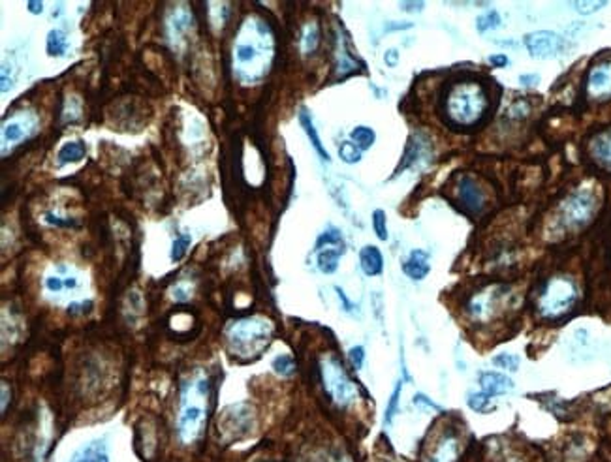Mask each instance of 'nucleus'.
Wrapping results in <instances>:
<instances>
[{
    "instance_id": "21",
    "label": "nucleus",
    "mask_w": 611,
    "mask_h": 462,
    "mask_svg": "<svg viewBox=\"0 0 611 462\" xmlns=\"http://www.w3.org/2000/svg\"><path fill=\"white\" fill-rule=\"evenodd\" d=\"M350 137H352L354 143H356V145L361 149V151H367V149H370V145H372L376 140L375 132H372L369 126H356V128L352 130Z\"/></svg>"
},
{
    "instance_id": "36",
    "label": "nucleus",
    "mask_w": 611,
    "mask_h": 462,
    "mask_svg": "<svg viewBox=\"0 0 611 462\" xmlns=\"http://www.w3.org/2000/svg\"><path fill=\"white\" fill-rule=\"evenodd\" d=\"M256 57V49L253 46H239L237 47V59L241 62H248Z\"/></svg>"
},
{
    "instance_id": "15",
    "label": "nucleus",
    "mask_w": 611,
    "mask_h": 462,
    "mask_svg": "<svg viewBox=\"0 0 611 462\" xmlns=\"http://www.w3.org/2000/svg\"><path fill=\"white\" fill-rule=\"evenodd\" d=\"M359 264H361V269H363L365 275L378 276L384 271L382 252L372 245L363 246L361 252H359Z\"/></svg>"
},
{
    "instance_id": "16",
    "label": "nucleus",
    "mask_w": 611,
    "mask_h": 462,
    "mask_svg": "<svg viewBox=\"0 0 611 462\" xmlns=\"http://www.w3.org/2000/svg\"><path fill=\"white\" fill-rule=\"evenodd\" d=\"M344 254V246H325L318 252V267L325 275H333L339 267V259Z\"/></svg>"
},
{
    "instance_id": "32",
    "label": "nucleus",
    "mask_w": 611,
    "mask_h": 462,
    "mask_svg": "<svg viewBox=\"0 0 611 462\" xmlns=\"http://www.w3.org/2000/svg\"><path fill=\"white\" fill-rule=\"evenodd\" d=\"M530 113V106L525 100H517L516 104L508 109V117L511 118H525Z\"/></svg>"
},
{
    "instance_id": "29",
    "label": "nucleus",
    "mask_w": 611,
    "mask_h": 462,
    "mask_svg": "<svg viewBox=\"0 0 611 462\" xmlns=\"http://www.w3.org/2000/svg\"><path fill=\"white\" fill-rule=\"evenodd\" d=\"M273 369L281 376H292L295 370V361L290 355H278L273 361Z\"/></svg>"
},
{
    "instance_id": "13",
    "label": "nucleus",
    "mask_w": 611,
    "mask_h": 462,
    "mask_svg": "<svg viewBox=\"0 0 611 462\" xmlns=\"http://www.w3.org/2000/svg\"><path fill=\"white\" fill-rule=\"evenodd\" d=\"M478 383L482 387V393H485L488 397H499L513 389V381L510 376L500 374V372H488V370L478 376Z\"/></svg>"
},
{
    "instance_id": "34",
    "label": "nucleus",
    "mask_w": 611,
    "mask_h": 462,
    "mask_svg": "<svg viewBox=\"0 0 611 462\" xmlns=\"http://www.w3.org/2000/svg\"><path fill=\"white\" fill-rule=\"evenodd\" d=\"M399 395H401V383H397L394 395H391V398H389L388 409H386V423H391V419H394L395 409H397V404H399L397 402V400H399Z\"/></svg>"
},
{
    "instance_id": "28",
    "label": "nucleus",
    "mask_w": 611,
    "mask_h": 462,
    "mask_svg": "<svg viewBox=\"0 0 611 462\" xmlns=\"http://www.w3.org/2000/svg\"><path fill=\"white\" fill-rule=\"evenodd\" d=\"M190 243H192L190 235H181V237H177V239L173 240V248H171V259H173V261H181V259L184 258V254H187Z\"/></svg>"
},
{
    "instance_id": "12",
    "label": "nucleus",
    "mask_w": 611,
    "mask_h": 462,
    "mask_svg": "<svg viewBox=\"0 0 611 462\" xmlns=\"http://www.w3.org/2000/svg\"><path fill=\"white\" fill-rule=\"evenodd\" d=\"M461 453V444L459 436L453 430H446L441 438L436 440L435 449L429 455L427 462H455Z\"/></svg>"
},
{
    "instance_id": "5",
    "label": "nucleus",
    "mask_w": 611,
    "mask_h": 462,
    "mask_svg": "<svg viewBox=\"0 0 611 462\" xmlns=\"http://www.w3.org/2000/svg\"><path fill=\"white\" fill-rule=\"evenodd\" d=\"M322 381L329 397L339 406H348L358 395V389L335 357H325L322 361Z\"/></svg>"
},
{
    "instance_id": "27",
    "label": "nucleus",
    "mask_w": 611,
    "mask_h": 462,
    "mask_svg": "<svg viewBox=\"0 0 611 462\" xmlns=\"http://www.w3.org/2000/svg\"><path fill=\"white\" fill-rule=\"evenodd\" d=\"M323 245H329V246H344V243H342V237H341V231L335 228H329L325 233H322L320 237H318L316 240V248L320 250Z\"/></svg>"
},
{
    "instance_id": "25",
    "label": "nucleus",
    "mask_w": 611,
    "mask_h": 462,
    "mask_svg": "<svg viewBox=\"0 0 611 462\" xmlns=\"http://www.w3.org/2000/svg\"><path fill=\"white\" fill-rule=\"evenodd\" d=\"M476 25H478V32H482V34L483 32H488V30L499 29L500 15L495 12V10H491V12H485L476 19Z\"/></svg>"
},
{
    "instance_id": "9",
    "label": "nucleus",
    "mask_w": 611,
    "mask_h": 462,
    "mask_svg": "<svg viewBox=\"0 0 611 462\" xmlns=\"http://www.w3.org/2000/svg\"><path fill=\"white\" fill-rule=\"evenodd\" d=\"M203 421H206V414H203V408L200 404H184L181 419H179V434H181L182 442H187V444L194 442L200 436Z\"/></svg>"
},
{
    "instance_id": "33",
    "label": "nucleus",
    "mask_w": 611,
    "mask_h": 462,
    "mask_svg": "<svg viewBox=\"0 0 611 462\" xmlns=\"http://www.w3.org/2000/svg\"><path fill=\"white\" fill-rule=\"evenodd\" d=\"M348 357H350V361H352L354 369L356 370L361 369V367H363V361H365L363 346H354L352 350H350V353H348Z\"/></svg>"
},
{
    "instance_id": "39",
    "label": "nucleus",
    "mask_w": 611,
    "mask_h": 462,
    "mask_svg": "<svg viewBox=\"0 0 611 462\" xmlns=\"http://www.w3.org/2000/svg\"><path fill=\"white\" fill-rule=\"evenodd\" d=\"M384 62L391 66V68L399 64V53H397V49H388L386 55H384Z\"/></svg>"
},
{
    "instance_id": "26",
    "label": "nucleus",
    "mask_w": 611,
    "mask_h": 462,
    "mask_svg": "<svg viewBox=\"0 0 611 462\" xmlns=\"http://www.w3.org/2000/svg\"><path fill=\"white\" fill-rule=\"evenodd\" d=\"M372 229L380 240L388 239V226H386V212L382 209H376L372 212Z\"/></svg>"
},
{
    "instance_id": "1",
    "label": "nucleus",
    "mask_w": 611,
    "mask_h": 462,
    "mask_svg": "<svg viewBox=\"0 0 611 462\" xmlns=\"http://www.w3.org/2000/svg\"><path fill=\"white\" fill-rule=\"evenodd\" d=\"M489 96L480 83L461 81L450 88L446 98V115L457 126H472L485 115Z\"/></svg>"
},
{
    "instance_id": "18",
    "label": "nucleus",
    "mask_w": 611,
    "mask_h": 462,
    "mask_svg": "<svg viewBox=\"0 0 611 462\" xmlns=\"http://www.w3.org/2000/svg\"><path fill=\"white\" fill-rule=\"evenodd\" d=\"M72 462H109V456H107L104 444L93 442L87 447H83L79 453H76Z\"/></svg>"
},
{
    "instance_id": "23",
    "label": "nucleus",
    "mask_w": 611,
    "mask_h": 462,
    "mask_svg": "<svg viewBox=\"0 0 611 462\" xmlns=\"http://www.w3.org/2000/svg\"><path fill=\"white\" fill-rule=\"evenodd\" d=\"M469 408L478 412V414H489V412H493V404L489 402V397L485 393H472V395H469Z\"/></svg>"
},
{
    "instance_id": "46",
    "label": "nucleus",
    "mask_w": 611,
    "mask_h": 462,
    "mask_svg": "<svg viewBox=\"0 0 611 462\" xmlns=\"http://www.w3.org/2000/svg\"><path fill=\"white\" fill-rule=\"evenodd\" d=\"M76 286H77L76 278H66L65 280V287H70V290H74Z\"/></svg>"
},
{
    "instance_id": "11",
    "label": "nucleus",
    "mask_w": 611,
    "mask_h": 462,
    "mask_svg": "<svg viewBox=\"0 0 611 462\" xmlns=\"http://www.w3.org/2000/svg\"><path fill=\"white\" fill-rule=\"evenodd\" d=\"M455 192H457V198L459 201H461V205H463L464 209H469V211H482L483 205H485V193L482 192V188H480V184H478L474 179H470V177H461L457 181V188H455Z\"/></svg>"
},
{
    "instance_id": "24",
    "label": "nucleus",
    "mask_w": 611,
    "mask_h": 462,
    "mask_svg": "<svg viewBox=\"0 0 611 462\" xmlns=\"http://www.w3.org/2000/svg\"><path fill=\"white\" fill-rule=\"evenodd\" d=\"M572 6L582 15H591V13H596L598 10L607 6V2L605 0H577V2H572Z\"/></svg>"
},
{
    "instance_id": "17",
    "label": "nucleus",
    "mask_w": 611,
    "mask_h": 462,
    "mask_svg": "<svg viewBox=\"0 0 611 462\" xmlns=\"http://www.w3.org/2000/svg\"><path fill=\"white\" fill-rule=\"evenodd\" d=\"M300 123H301V126H303V130H305L307 137L311 140L312 147H314V151H316L318 154H320V158L325 160V162H329L328 151L323 149L322 141H320V137H318V132H316V128H314V124H312L311 115H309V111H307V109H301Z\"/></svg>"
},
{
    "instance_id": "42",
    "label": "nucleus",
    "mask_w": 611,
    "mask_h": 462,
    "mask_svg": "<svg viewBox=\"0 0 611 462\" xmlns=\"http://www.w3.org/2000/svg\"><path fill=\"white\" fill-rule=\"evenodd\" d=\"M538 81H540V76H536V74H529V76L519 77V83L525 85V87H535Z\"/></svg>"
},
{
    "instance_id": "37",
    "label": "nucleus",
    "mask_w": 611,
    "mask_h": 462,
    "mask_svg": "<svg viewBox=\"0 0 611 462\" xmlns=\"http://www.w3.org/2000/svg\"><path fill=\"white\" fill-rule=\"evenodd\" d=\"M4 137H6L8 141H18L23 137V130H21V126L19 124H10V126H6V130H4Z\"/></svg>"
},
{
    "instance_id": "8",
    "label": "nucleus",
    "mask_w": 611,
    "mask_h": 462,
    "mask_svg": "<svg viewBox=\"0 0 611 462\" xmlns=\"http://www.w3.org/2000/svg\"><path fill=\"white\" fill-rule=\"evenodd\" d=\"M589 98L596 102L611 100V60H602L591 68L587 77Z\"/></svg>"
},
{
    "instance_id": "4",
    "label": "nucleus",
    "mask_w": 611,
    "mask_h": 462,
    "mask_svg": "<svg viewBox=\"0 0 611 462\" xmlns=\"http://www.w3.org/2000/svg\"><path fill=\"white\" fill-rule=\"evenodd\" d=\"M510 297V287L508 286H485L480 292L472 293L464 304L466 316L474 323H489L495 316H499L500 308L504 306L506 299Z\"/></svg>"
},
{
    "instance_id": "30",
    "label": "nucleus",
    "mask_w": 611,
    "mask_h": 462,
    "mask_svg": "<svg viewBox=\"0 0 611 462\" xmlns=\"http://www.w3.org/2000/svg\"><path fill=\"white\" fill-rule=\"evenodd\" d=\"M493 365L495 367H499V369L516 372L517 367H519V357L510 355V353H500V355L493 357Z\"/></svg>"
},
{
    "instance_id": "2",
    "label": "nucleus",
    "mask_w": 611,
    "mask_h": 462,
    "mask_svg": "<svg viewBox=\"0 0 611 462\" xmlns=\"http://www.w3.org/2000/svg\"><path fill=\"white\" fill-rule=\"evenodd\" d=\"M577 303V284L568 275H555L542 286L538 295V314L546 320L566 316Z\"/></svg>"
},
{
    "instance_id": "19",
    "label": "nucleus",
    "mask_w": 611,
    "mask_h": 462,
    "mask_svg": "<svg viewBox=\"0 0 611 462\" xmlns=\"http://www.w3.org/2000/svg\"><path fill=\"white\" fill-rule=\"evenodd\" d=\"M85 156V145L81 141H70L62 145L59 151V164H68V162H77Z\"/></svg>"
},
{
    "instance_id": "10",
    "label": "nucleus",
    "mask_w": 611,
    "mask_h": 462,
    "mask_svg": "<svg viewBox=\"0 0 611 462\" xmlns=\"http://www.w3.org/2000/svg\"><path fill=\"white\" fill-rule=\"evenodd\" d=\"M587 151L594 164L602 170L611 171V126L591 135Z\"/></svg>"
},
{
    "instance_id": "44",
    "label": "nucleus",
    "mask_w": 611,
    "mask_h": 462,
    "mask_svg": "<svg viewBox=\"0 0 611 462\" xmlns=\"http://www.w3.org/2000/svg\"><path fill=\"white\" fill-rule=\"evenodd\" d=\"M8 408V386L6 383H2V414L6 412Z\"/></svg>"
},
{
    "instance_id": "31",
    "label": "nucleus",
    "mask_w": 611,
    "mask_h": 462,
    "mask_svg": "<svg viewBox=\"0 0 611 462\" xmlns=\"http://www.w3.org/2000/svg\"><path fill=\"white\" fill-rule=\"evenodd\" d=\"M318 40H320V36H318L316 25H309V27L305 29V36H303V51H305V53L314 51L318 46Z\"/></svg>"
},
{
    "instance_id": "41",
    "label": "nucleus",
    "mask_w": 611,
    "mask_h": 462,
    "mask_svg": "<svg viewBox=\"0 0 611 462\" xmlns=\"http://www.w3.org/2000/svg\"><path fill=\"white\" fill-rule=\"evenodd\" d=\"M489 64L495 66V68H504L508 64V57H504V55H491L489 57Z\"/></svg>"
},
{
    "instance_id": "43",
    "label": "nucleus",
    "mask_w": 611,
    "mask_h": 462,
    "mask_svg": "<svg viewBox=\"0 0 611 462\" xmlns=\"http://www.w3.org/2000/svg\"><path fill=\"white\" fill-rule=\"evenodd\" d=\"M27 6H29V10H30V13H36V15H38V13H41V2H38V0H32V2H29V4H27Z\"/></svg>"
},
{
    "instance_id": "45",
    "label": "nucleus",
    "mask_w": 611,
    "mask_h": 462,
    "mask_svg": "<svg viewBox=\"0 0 611 462\" xmlns=\"http://www.w3.org/2000/svg\"><path fill=\"white\" fill-rule=\"evenodd\" d=\"M401 6L405 8V10H422L423 2H405V4H401Z\"/></svg>"
},
{
    "instance_id": "35",
    "label": "nucleus",
    "mask_w": 611,
    "mask_h": 462,
    "mask_svg": "<svg viewBox=\"0 0 611 462\" xmlns=\"http://www.w3.org/2000/svg\"><path fill=\"white\" fill-rule=\"evenodd\" d=\"M414 404H416L417 408H422V409H433V412H441V406H436L435 402H431L429 398L425 397V395H416V397H414Z\"/></svg>"
},
{
    "instance_id": "6",
    "label": "nucleus",
    "mask_w": 611,
    "mask_h": 462,
    "mask_svg": "<svg viewBox=\"0 0 611 462\" xmlns=\"http://www.w3.org/2000/svg\"><path fill=\"white\" fill-rule=\"evenodd\" d=\"M269 339L271 325L264 320H245V322L237 323L231 331L234 344L253 346L256 353L264 350Z\"/></svg>"
},
{
    "instance_id": "38",
    "label": "nucleus",
    "mask_w": 611,
    "mask_h": 462,
    "mask_svg": "<svg viewBox=\"0 0 611 462\" xmlns=\"http://www.w3.org/2000/svg\"><path fill=\"white\" fill-rule=\"evenodd\" d=\"M46 220L49 224H53V226H59V228H74L76 226L72 220H62V218L55 217V215H47Z\"/></svg>"
},
{
    "instance_id": "3",
    "label": "nucleus",
    "mask_w": 611,
    "mask_h": 462,
    "mask_svg": "<svg viewBox=\"0 0 611 462\" xmlns=\"http://www.w3.org/2000/svg\"><path fill=\"white\" fill-rule=\"evenodd\" d=\"M598 209V199L593 190L572 192L558 205V222L564 229H579L587 226Z\"/></svg>"
},
{
    "instance_id": "20",
    "label": "nucleus",
    "mask_w": 611,
    "mask_h": 462,
    "mask_svg": "<svg viewBox=\"0 0 611 462\" xmlns=\"http://www.w3.org/2000/svg\"><path fill=\"white\" fill-rule=\"evenodd\" d=\"M66 36L62 30H51L47 34V53L51 57H60V55L66 53Z\"/></svg>"
},
{
    "instance_id": "22",
    "label": "nucleus",
    "mask_w": 611,
    "mask_h": 462,
    "mask_svg": "<svg viewBox=\"0 0 611 462\" xmlns=\"http://www.w3.org/2000/svg\"><path fill=\"white\" fill-rule=\"evenodd\" d=\"M339 156L347 164H358L359 160H361V149L356 143H352V141H344L339 147Z\"/></svg>"
},
{
    "instance_id": "14",
    "label": "nucleus",
    "mask_w": 611,
    "mask_h": 462,
    "mask_svg": "<svg viewBox=\"0 0 611 462\" xmlns=\"http://www.w3.org/2000/svg\"><path fill=\"white\" fill-rule=\"evenodd\" d=\"M429 256L423 250H412L410 256L403 261V273L412 280H422L429 275Z\"/></svg>"
},
{
    "instance_id": "40",
    "label": "nucleus",
    "mask_w": 611,
    "mask_h": 462,
    "mask_svg": "<svg viewBox=\"0 0 611 462\" xmlns=\"http://www.w3.org/2000/svg\"><path fill=\"white\" fill-rule=\"evenodd\" d=\"M46 286L47 290H51V292H60L62 286H65V282L60 280V278H57V276H51V278H47L46 280Z\"/></svg>"
},
{
    "instance_id": "7",
    "label": "nucleus",
    "mask_w": 611,
    "mask_h": 462,
    "mask_svg": "<svg viewBox=\"0 0 611 462\" xmlns=\"http://www.w3.org/2000/svg\"><path fill=\"white\" fill-rule=\"evenodd\" d=\"M525 46L529 49L530 57L549 59V57H555L560 51L563 40H560V36L551 32V30H536V32L527 34Z\"/></svg>"
}]
</instances>
